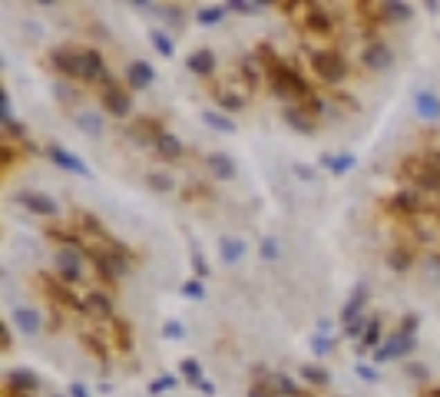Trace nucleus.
<instances>
[{
  "label": "nucleus",
  "instance_id": "20e7f679",
  "mask_svg": "<svg viewBox=\"0 0 440 397\" xmlns=\"http://www.w3.org/2000/svg\"><path fill=\"white\" fill-rule=\"evenodd\" d=\"M53 272L63 285H76L83 278V248H57L53 252Z\"/></svg>",
  "mask_w": 440,
  "mask_h": 397
},
{
  "label": "nucleus",
  "instance_id": "412c9836",
  "mask_svg": "<svg viewBox=\"0 0 440 397\" xmlns=\"http://www.w3.org/2000/svg\"><path fill=\"white\" fill-rule=\"evenodd\" d=\"M414 109L424 122H440V96L434 90L414 93Z\"/></svg>",
  "mask_w": 440,
  "mask_h": 397
},
{
  "label": "nucleus",
  "instance_id": "2f4dec72",
  "mask_svg": "<svg viewBox=\"0 0 440 397\" xmlns=\"http://www.w3.org/2000/svg\"><path fill=\"white\" fill-rule=\"evenodd\" d=\"M149 40H152V50H156L159 57H166V60L176 57V44H172V37H169L166 30H149Z\"/></svg>",
  "mask_w": 440,
  "mask_h": 397
},
{
  "label": "nucleus",
  "instance_id": "4be33fe9",
  "mask_svg": "<svg viewBox=\"0 0 440 397\" xmlns=\"http://www.w3.org/2000/svg\"><path fill=\"white\" fill-rule=\"evenodd\" d=\"M156 156L159 159H166V163H176V159H183L185 156V146H183V139L179 136H172V133H163V136L156 139Z\"/></svg>",
  "mask_w": 440,
  "mask_h": 397
},
{
  "label": "nucleus",
  "instance_id": "2eb2a0df",
  "mask_svg": "<svg viewBox=\"0 0 440 397\" xmlns=\"http://www.w3.org/2000/svg\"><path fill=\"white\" fill-rule=\"evenodd\" d=\"M109 77L107 70V60H103V53L100 50H83V57H80V80L83 83H103Z\"/></svg>",
  "mask_w": 440,
  "mask_h": 397
},
{
  "label": "nucleus",
  "instance_id": "c756f323",
  "mask_svg": "<svg viewBox=\"0 0 440 397\" xmlns=\"http://www.w3.org/2000/svg\"><path fill=\"white\" fill-rule=\"evenodd\" d=\"M86 305H90V315H96V318H107L113 321V298L109 295H103V291H93V295H86Z\"/></svg>",
  "mask_w": 440,
  "mask_h": 397
},
{
  "label": "nucleus",
  "instance_id": "a19ab883",
  "mask_svg": "<svg viewBox=\"0 0 440 397\" xmlns=\"http://www.w3.org/2000/svg\"><path fill=\"white\" fill-rule=\"evenodd\" d=\"M179 291H183V298H192V302H202V298H205V285H202V278H185Z\"/></svg>",
  "mask_w": 440,
  "mask_h": 397
},
{
  "label": "nucleus",
  "instance_id": "de8ad7c7",
  "mask_svg": "<svg viewBox=\"0 0 440 397\" xmlns=\"http://www.w3.org/2000/svg\"><path fill=\"white\" fill-rule=\"evenodd\" d=\"M53 93H57V100H60L63 107H70V103L76 100V90L66 83V80H57V83H53Z\"/></svg>",
  "mask_w": 440,
  "mask_h": 397
},
{
  "label": "nucleus",
  "instance_id": "cd10ccee",
  "mask_svg": "<svg viewBox=\"0 0 440 397\" xmlns=\"http://www.w3.org/2000/svg\"><path fill=\"white\" fill-rule=\"evenodd\" d=\"M219 252H222V261H226V265H235V261H242V255H245V242L235 239V235H222V239H219Z\"/></svg>",
  "mask_w": 440,
  "mask_h": 397
},
{
  "label": "nucleus",
  "instance_id": "c85d7f7f",
  "mask_svg": "<svg viewBox=\"0 0 440 397\" xmlns=\"http://www.w3.org/2000/svg\"><path fill=\"white\" fill-rule=\"evenodd\" d=\"M381 17L384 20H391V24H404V20H410L414 17V7L410 3H404V0H387V3H381Z\"/></svg>",
  "mask_w": 440,
  "mask_h": 397
},
{
  "label": "nucleus",
  "instance_id": "c9c22d12",
  "mask_svg": "<svg viewBox=\"0 0 440 397\" xmlns=\"http://www.w3.org/2000/svg\"><path fill=\"white\" fill-rule=\"evenodd\" d=\"M302 378L311 384V387H328V384H331V374H328L324 367H318V364H304Z\"/></svg>",
  "mask_w": 440,
  "mask_h": 397
},
{
  "label": "nucleus",
  "instance_id": "bb28decb",
  "mask_svg": "<svg viewBox=\"0 0 440 397\" xmlns=\"http://www.w3.org/2000/svg\"><path fill=\"white\" fill-rule=\"evenodd\" d=\"M321 166L328 169L331 176H345V172H351V169L358 166V159H354V153H338V156H321Z\"/></svg>",
  "mask_w": 440,
  "mask_h": 397
},
{
  "label": "nucleus",
  "instance_id": "a18cd8bd",
  "mask_svg": "<svg viewBox=\"0 0 440 397\" xmlns=\"http://www.w3.org/2000/svg\"><path fill=\"white\" fill-rule=\"evenodd\" d=\"M0 122H3V129H10L17 122V116H14V107H10V93H0Z\"/></svg>",
  "mask_w": 440,
  "mask_h": 397
},
{
  "label": "nucleus",
  "instance_id": "f257e3e1",
  "mask_svg": "<svg viewBox=\"0 0 440 397\" xmlns=\"http://www.w3.org/2000/svg\"><path fill=\"white\" fill-rule=\"evenodd\" d=\"M90 259H93V268L103 281H120L126 272H129V248L126 245H116L107 239V248H90Z\"/></svg>",
  "mask_w": 440,
  "mask_h": 397
},
{
  "label": "nucleus",
  "instance_id": "f8f14e48",
  "mask_svg": "<svg viewBox=\"0 0 440 397\" xmlns=\"http://www.w3.org/2000/svg\"><path fill=\"white\" fill-rule=\"evenodd\" d=\"M10 321H14L17 331L27 335V338L44 331V315H40V308H33V305H17L14 311H10Z\"/></svg>",
  "mask_w": 440,
  "mask_h": 397
},
{
  "label": "nucleus",
  "instance_id": "9d476101",
  "mask_svg": "<svg viewBox=\"0 0 440 397\" xmlns=\"http://www.w3.org/2000/svg\"><path fill=\"white\" fill-rule=\"evenodd\" d=\"M40 391V374L30 367H14L7 374V394L10 397H33Z\"/></svg>",
  "mask_w": 440,
  "mask_h": 397
},
{
  "label": "nucleus",
  "instance_id": "6ab92c4d",
  "mask_svg": "<svg viewBox=\"0 0 440 397\" xmlns=\"http://www.w3.org/2000/svg\"><path fill=\"white\" fill-rule=\"evenodd\" d=\"M304 10H308V14H304V27H308V30L321 33V37H324V33H331L334 17H331V10H328L324 3H308Z\"/></svg>",
  "mask_w": 440,
  "mask_h": 397
},
{
  "label": "nucleus",
  "instance_id": "4468645a",
  "mask_svg": "<svg viewBox=\"0 0 440 397\" xmlns=\"http://www.w3.org/2000/svg\"><path fill=\"white\" fill-rule=\"evenodd\" d=\"M387 209L397 215H421L427 209V202L417 189H401V192H394V196L387 198Z\"/></svg>",
  "mask_w": 440,
  "mask_h": 397
},
{
  "label": "nucleus",
  "instance_id": "1a4fd4ad",
  "mask_svg": "<svg viewBox=\"0 0 440 397\" xmlns=\"http://www.w3.org/2000/svg\"><path fill=\"white\" fill-rule=\"evenodd\" d=\"M44 278V288L46 295L53 298V302H60L63 308H70V311H80V315H90V305H86V298H76L70 285H63L60 278H50V275H40Z\"/></svg>",
  "mask_w": 440,
  "mask_h": 397
},
{
  "label": "nucleus",
  "instance_id": "72a5a7b5",
  "mask_svg": "<svg viewBox=\"0 0 440 397\" xmlns=\"http://www.w3.org/2000/svg\"><path fill=\"white\" fill-rule=\"evenodd\" d=\"M146 185H149L152 192H172L176 189V179H172V172H146Z\"/></svg>",
  "mask_w": 440,
  "mask_h": 397
},
{
  "label": "nucleus",
  "instance_id": "6e6d98bb",
  "mask_svg": "<svg viewBox=\"0 0 440 397\" xmlns=\"http://www.w3.org/2000/svg\"><path fill=\"white\" fill-rule=\"evenodd\" d=\"M159 14L166 17L169 24H172V27H183V17H179L183 10H179V7H159Z\"/></svg>",
  "mask_w": 440,
  "mask_h": 397
},
{
  "label": "nucleus",
  "instance_id": "f03ea898",
  "mask_svg": "<svg viewBox=\"0 0 440 397\" xmlns=\"http://www.w3.org/2000/svg\"><path fill=\"white\" fill-rule=\"evenodd\" d=\"M311 70L321 83L328 86H338L348 80V60L341 50H331V46H321V50H311Z\"/></svg>",
  "mask_w": 440,
  "mask_h": 397
},
{
  "label": "nucleus",
  "instance_id": "7ed1b4c3",
  "mask_svg": "<svg viewBox=\"0 0 440 397\" xmlns=\"http://www.w3.org/2000/svg\"><path fill=\"white\" fill-rule=\"evenodd\" d=\"M401 176H404L421 196H424V192H430V196L440 192V169L427 166L424 159H404V163H401Z\"/></svg>",
  "mask_w": 440,
  "mask_h": 397
},
{
  "label": "nucleus",
  "instance_id": "79ce46f5",
  "mask_svg": "<svg viewBox=\"0 0 440 397\" xmlns=\"http://www.w3.org/2000/svg\"><path fill=\"white\" fill-rule=\"evenodd\" d=\"M404 374H407L410 381L424 384V387H427V381H430V371H427L424 364H417V361H407V364H404Z\"/></svg>",
  "mask_w": 440,
  "mask_h": 397
},
{
  "label": "nucleus",
  "instance_id": "5701e85b",
  "mask_svg": "<svg viewBox=\"0 0 440 397\" xmlns=\"http://www.w3.org/2000/svg\"><path fill=\"white\" fill-rule=\"evenodd\" d=\"M205 163H209V172H212L215 179H222V183L235 179V172H239V169H235V159L228 153H212Z\"/></svg>",
  "mask_w": 440,
  "mask_h": 397
},
{
  "label": "nucleus",
  "instance_id": "5fc2aeb1",
  "mask_svg": "<svg viewBox=\"0 0 440 397\" xmlns=\"http://www.w3.org/2000/svg\"><path fill=\"white\" fill-rule=\"evenodd\" d=\"M354 371H358V378H361V381H367V384H378L381 381V374L371 364H358Z\"/></svg>",
  "mask_w": 440,
  "mask_h": 397
},
{
  "label": "nucleus",
  "instance_id": "f3484780",
  "mask_svg": "<svg viewBox=\"0 0 440 397\" xmlns=\"http://www.w3.org/2000/svg\"><path fill=\"white\" fill-rule=\"evenodd\" d=\"M367 302H371V288H367V281H358L354 291H351V298L345 302V308H341V324H351V321L361 318V311H365Z\"/></svg>",
  "mask_w": 440,
  "mask_h": 397
},
{
  "label": "nucleus",
  "instance_id": "052dcab7",
  "mask_svg": "<svg viewBox=\"0 0 440 397\" xmlns=\"http://www.w3.org/2000/svg\"><path fill=\"white\" fill-rule=\"evenodd\" d=\"M70 397H90V391H86V384L73 381V384H70Z\"/></svg>",
  "mask_w": 440,
  "mask_h": 397
},
{
  "label": "nucleus",
  "instance_id": "0eeeda50",
  "mask_svg": "<svg viewBox=\"0 0 440 397\" xmlns=\"http://www.w3.org/2000/svg\"><path fill=\"white\" fill-rule=\"evenodd\" d=\"M17 202H20L27 212L40 215V219H57V215H60V202L53 196H46V192H37V189H24V192L17 196Z\"/></svg>",
  "mask_w": 440,
  "mask_h": 397
},
{
  "label": "nucleus",
  "instance_id": "39448f33",
  "mask_svg": "<svg viewBox=\"0 0 440 397\" xmlns=\"http://www.w3.org/2000/svg\"><path fill=\"white\" fill-rule=\"evenodd\" d=\"M80 57H83V50H76V46H53L46 60H50L53 73L66 80H80Z\"/></svg>",
  "mask_w": 440,
  "mask_h": 397
},
{
  "label": "nucleus",
  "instance_id": "0e129e2a",
  "mask_svg": "<svg viewBox=\"0 0 440 397\" xmlns=\"http://www.w3.org/2000/svg\"><path fill=\"white\" fill-rule=\"evenodd\" d=\"M421 397H440V387H424V391H421Z\"/></svg>",
  "mask_w": 440,
  "mask_h": 397
},
{
  "label": "nucleus",
  "instance_id": "ea45409f",
  "mask_svg": "<svg viewBox=\"0 0 440 397\" xmlns=\"http://www.w3.org/2000/svg\"><path fill=\"white\" fill-rule=\"evenodd\" d=\"M179 371H183V378L192 384V387H196V384L205 378V374H202V364H199L196 358H183V367H179Z\"/></svg>",
  "mask_w": 440,
  "mask_h": 397
},
{
  "label": "nucleus",
  "instance_id": "3c124183",
  "mask_svg": "<svg viewBox=\"0 0 440 397\" xmlns=\"http://www.w3.org/2000/svg\"><path fill=\"white\" fill-rule=\"evenodd\" d=\"M367 324H371L367 318H358V321H351V324H345V338H348V341H361L367 331Z\"/></svg>",
  "mask_w": 440,
  "mask_h": 397
},
{
  "label": "nucleus",
  "instance_id": "49530a36",
  "mask_svg": "<svg viewBox=\"0 0 440 397\" xmlns=\"http://www.w3.org/2000/svg\"><path fill=\"white\" fill-rule=\"evenodd\" d=\"M176 384H179L176 381V374H159V378L149 384V394H166V391H172Z\"/></svg>",
  "mask_w": 440,
  "mask_h": 397
},
{
  "label": "nucleus",
  "instance_id": "7c9ffc66",
  "mask_svg": "<svg viewBox=\"0 0 440 397\" xmlns=\"http://www.w3.org/2000/svg\"><path fill=\"white\" fill-rule=\"evenodd\" d=\"M228 14L226 3H212V7H202L196 14V24H202V27H215V24H222Z\"/></svg>",
  "mask_w": 440,
  "mask_h": 397
},
{
  "label": "nucleus",
  "instance_id": "4c0bfd02",
  "mask_svg": "<svg viewBox=\"0 0 440 397\" xmlns=\"http://www.w3.org/2000/svg\"><path fill=\"white\" fill-rule=\"evenodd\" d=\"M226 7H228V14H242V17L265 14V3H255V0H228Z\"/></svg>",
  "mask_w": 440,
  "mask_h": 397
},
{
  "label": "nucleus",
  "instance_id": "f704fd0d",
  "mask_svg": "<svg viewBox=\"0 0 440 397\" xmlns=\"http://www.w3.org/2000/svg\"><path fill=\"white\" fill-rule=\"evenodd\" d=\"M76 232H86V235H96V239H103L107 232L100 225V219L90 212H76Z\"/></svg>",
  "mask_w": 440,
  "mask_h": 397
},
{
  "label": "nucleus",
  "instance_id": "b1692460",
  "mask_svg": "<svg viewBox=\"0 0 440 397\" xmlns=\"http://www.w3.org/2000/svg\"><path fill=\"white\" fill-rule=\"evenodd\" d=\"M73 122H76V129L80 133H86V136H103V116L100 113H93V109H80L73 116Z\"/></svg>",
  "mask_w": 440,
  "mask_h": 397
},
{
  "label": "nucleus",
  "instance_id": "ddd939ff",
  "mask_svg": "<svg viewBox=\"0 0 440 397\" xmlns=\"http://www.w3.org/2000/svg\"><path fill=\"white\" fill-rule=\"evenodd\" d=\"M417 351V338H404V335H394L391 341H384L378 351H374V361L381 364H387V361H394V358H410V354Z\"/></svg>",
  "mask_w": 440,
  "mask_h": 397
},
{
  "label": "nucleus",
  "instance_id": "6e6552de",
  "mask_svg": "<svg viewBox=\"0 0 440 397\" xmlns=\"http://www.w3.org/2000/svg\"><path fill=\"white\" fill-rule=\"evenodd\" d=\"M46 159H50L57 169H63V172H73V176H93L90 166H86L80 156L70 153L63 142H46Z\"/></svg>",
  "mask_w": 440,
  "mask_h": 397
},
{
  "label": "nucleus",
  "instance_id": "69168bd1",
  "mask_svg": "<svg viewBox=\"0 0 440 397\" xmlns=\"http://www.w3.org/2000/svg\"><path fill=\"white\" fill-rule=\"evenodd\" d=\"M53 397H63V394H53Z\"/></svg>",
  "mask_w": 440,
  "mask_h": 397
},
{
  "label": "nucleus",
  "instance_id": "dca6fc26",
  "mask_svg": "<svg viewBox=\"0 0 440 397\" xmlns=\"http://www.w3.org/2000/svg\"><path fill=\"white\" fill-rule=\"evenodd\" d=\"M285 122H288L295 133H302V136H311V133L318 129V116L304 107V103H298V107H285Z\"/></svg>",
  "mask_w": 440,
  "mask_h": 397
},
{
  "label": "nucleus",
  "instance_id": "e2e57ef3",
  "mask_svg": "<svg viewBox=\"0 0 440 397\" xmlns=\"http://www.w3.org/2000/svg\"><path fill=\"white\" fill-rule=\"evenodd\" d=\"M10 163H14V146L7 142V146H3V169H10Z\"/></svg>",
  "mask_w": 440,
  "mask_h": 397
},
{
  "label": "nucleus",
  "instance_id": "58836bf2",
  "mask_svg": "<svg viewBox=\"0 0 440 397\" xmlns=\"http://www.w3.org/2000/svg\"><path fill=\"white\" fill-rule=\"evenodd\" d=\"M272 381H275V391H278L282 397H302V387L291 381L288 374H275Z\"/></svg>",
  "mask_w": 440,
  "mask_h": 397
},
{
  "label": "nucleus",
  "instance_id": "a878e982",
  "mask_svg": "<svg viewBox=\"0 0 440 397\" xmlns=\"http://www.w3.org/2000/svg\"><path fill=\"white\" fill-rule=\"evenodd\" d=\"M387 268H391V272H410V268H414V248L394 245V248L387 252Z\"/></svg>",
  "mask_w": 440,
  "mask_h": 397
},
{
  "label": "nucleus",
  "instance_id": "864d4df0",
  "mask_svg": "<svg viewBox=\"0 0 440 397\" xmlns=\"http://www.w3.org/2000/svg\"><path fill=\"white\" fill-rule=\"evenodd\" d=\"M258 252H262V259H268V261H275L278 255H282V252H278V242H275V239H262Z\"/></svg>",
  "mask_w": 440,
  "mask_h": 397
},
{
  "label": "nucleus",
  "instance_id": "393cba45",
  "mask_svg": "<svg viewBox=\"0 0 440 397\" xmlns=\"http://www.w3.org/2000/svg\"><path fill=\"white\" fill-rule=\"evenodd\" d=\"M202 122H205L209 129H215V133H222V136H232V133L239 129V122L228 120L226 113H219V109H205V113H202Z\"/></svg>",
  "mask_w": 440,
  "mask_h": 397
},
{
  "label": "nucleus",
  "instance_id": "680f3d73",
  "mask_svg": "<svg viewBox=\"0 0 440 397\" xmlns=\"http://www.w3.org/2000/svg\"><path fill=\"white\" fill-rule=\"evenodd\" d=\"M196 387H199V391H202V394H209V397H212V394H215V384H212V381H209V378H202V381H199V384H196Z\"/></svg>",
  "mask_w": 440,
  "mask_h": 397
},
{
  "label": "nucleus",
  "instance_id": "13d9d810",
  "mask_svg": "<svg viewBox=\"0 0 440 397\" xmlns=\"http://www.w3.org/2000/svg\"><path fill=\"white\" fill-rule=\"evenodd\" d=\"M116 338H120V348H122V351H129V348H133V341H129V328H126L122 321H116Z\"/></svg>",
  "mask_w": 440,
  "mask_h": 397
},
{
  "label": "nucleus",
  "instance_id": "bf43d9fd",
  "mask_svg": "<svg viewBox=\"0 0 440 397\" xmlns=\"http://www.w3.org/2000/svg\"><path fill=\"white\" fill-rule=\"evenodd\" d=\"M295 172H298V179H304V183H311V179H315V169L304 166V163H295Z\"/></svg>",
  "mask_w": 440,
  "mask_h": 397
},
{
  "label": "nucleus",
  "instance_id": "473e14b6",
  "mask_svg": "<svg viewBox=\"0 0 440 397\" xmlns=\"http://www.w3.org/2000/svg\"><path fill=\"white\" fill-rule=\"evenodd\" d=\"M381 344H384V341H381V321H378V318H371V324H367L365 338H361V341H358V354L371 351V348H374V351H378Z\"/></svg>",
  "mask_w": 440,
  "mask_h": 397
},
{
  "label": "nucleus",
  "instance_id": "a211bd4d",
  "mask_svg": "<svg viewBox=\"0 0 440 397\" xmlns=\"http://www.w3.org/2000/svg\"><path fill=\"white\" fill-rule=\"evenodd\" d=\"M185 66H189V73H196V77H212L215 66H219V57H215L209 46H199V50H192V53L185 57Z\"/></svg>",
  "mask_w": 440,
  "mask_h": 397
},
{
  "label": "nucleus",
  "instance_id": "4d7b16f0",
  "mask_svg": "<svg viewBox=\"0 0 440 397\" xmlns=\"http://www.w3.org/2000/svg\"><path fill=\"white\" fill-rule=\"evenodd\" d=\"M192 268H196V278H209V265L202 259V252H192Z\"/></svg>",
  "mask_w": 440,
  "mask_h": 397
},
{
  "label": "nucleus",
  "instance_id": "8fccbe9b",
  "mask_svg": "<svg viewBox=\"0 0 440 397\" xmlns=\"http://www.w3.org/2000/svg\"><path fill=\"white\" fill-rule=\"evenodd\" d=\"M424 272L430 275V281H434V285H440V252H430V255H424Z\"/></svg>",
  "mask_w": 440,
  "mask_h": 397
},
{
  "label": "nucleus",
  "instance_id": "423d86ee",
  "mask_svg": "<svg viewBox=\"0 0 440 397\" xmlns=\"http://www.w3.org/2000/svg\"><path fill=\"white\" fill-rule=\"evenodd\" d=\"M361 63H365L367 70H374V73H384V70L394 66V50H391L387 40L374 37V40H367L365 53H361Z\"/></svg>",
  "mask_w": 440,
  "mask_h": 397
},
{
  "label": "nucleus",
  "instance_id": "c03bdc74",
  "mask_svg": "<svg viewBox=\"0 0 440 397\" xmlns=\"http://www.w3.org/2000/svg\"><path fill=\"white\" fill-rule=\"evenodd\" d=\"M311 351L318 354V358L331 354L334 351V338L331 335H315V338H311Z\"/></svg>",
  "mask_w": 440,
  "mask_h": 397
},
{
  "label": "nucleus",
  "instance_id": "aec40b11",
  "mask_svg": "<svg viewBox=\"0 0 440 397\" xmlns=\"http://www.w3.org/2000/svg\"><path fill=\"white\" fill-rule=\"evenodd\" d=\"M152 80H156V70H152V63L146 60H133L126 66V83H129V90H149Z\"/></svg>",
  "mask_w": 440,
  "mask_h": 397
},
{
  "label": "nucleus",
  "instance_id": "09e8293b",
  "mask_svg": "<svg viewBox=\"0 0 440 397\" xmlns=\"http://www.w3.org/2000/svg\"><path fill=\"white\" fill-rule=\"evenodd\" d=\"M417 328H421V318H417V315H404V318H401V324H397L394 335L414 338V335H417Z\"/></svg>",
  "mask_w": 440,
  "mask_h": 397
},
{
  "label": "nucleus",
  "instance_id": "e433bc0d",
  "mask_svg": "<svg viewBox=\"0 0 440 397\" xmlns=\"http://www.w3.org/2000/svg\"><path fill=\"white\" fill-rule=\"evenodd\" d=\"M215 100H219V107L226 109V116L228 113H242L245 109V96H235L232 90H219L215 93Z\"/></svg>",
  "mask_w": 440,
  "mask_h": 397
},
{
  "label": "nucleus",
  "instance_id": "37998d69",
  "mask_svg": "<svg viewBox=\"0 0 440 397\" xmlns=\"http://www.w3.org/2000/svg\"><path fill=\"white\" fill-rule=\"evenodd\" d=\"M163 338H169V341H183V338H185V324L179 318H169L166 324H163Z\"/></svg>",
  "mask_w": 440,
  "mask_h": 397
},
{
  "label": "nucleus",
  "instance_id": "9b49d317",
  "mask_svg": "<svg viewBox=\"0 0 440 397\" xmlns=\"http://www.w3.org/2000/svg\"><path fill=\"white\" fill-rule=\"evenodd\" d=\"M100 103H103V109H107L109 116H116V120H126V116L133 113V96L122 90V86H103Z\"/></svg>",
  "mask_w": 440,
  "mask_h": 397
},
{
  "label": "nucleus",
  "instance_id": "603ef678",
  "mask_svg": "<svg viewBox=\"0 0 440 397\" xmlns=\"http://www.w3.org/2000/svg\"><path fill=\"white\" fill-rule=\"evenodd\" d=\"M248 397H278V391H275V384L255 381L252 387H248Z\"/></svg>",
  "mask_w": 440,
  "mask_h": 397
}]
</instances>
